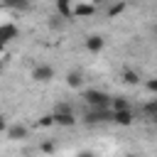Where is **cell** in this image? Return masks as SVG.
<instances>
[{
    "mask_svg": "<svg viewBox=\"0 0 157 157\" xmlns=\"http://www.w3.org/2000/svg\"><path fill=\"white\" fill-rule=\"evenodd\" d=\"M86 49H88V52H101V49H103V37H101V34L86 37Z\"/></svg>",
    "mask_w": 157,
    "mask_h": 157,
    "instance_id": "7",
    "label": "cell"
},
{
    "mask_svg": "<svg viewBox=\"0 0 157 157\" xmlns=\"http://www.w3.org/2000/svg\"><path fill=\"white\" fill-rule=\"evenodd\" d=\"M32 76H34V81H42V83H47V81H52L54 78V69L52 66H37L34 71H32Z\"/></svg>",
    "mask_w": 157,
    "mask_h": 157,
    "instance_id": "3",
    "label": "cell"
},
{
    "mask_svg": "<svg viewBox=\"0 0 157 157\" xmlns=\"http://www.w3.org/2000/svg\"><path fill=\"white\" fill-rule=\"evenodd\" d=\"M66 83H69L71 88H78V86L83 83V78H81L78 71H69V74H66Z\"/></svg>",
    "mask_w": 157,
    "mask_h": 157,
    "instance_id": "9",
    "label": "cell"
},
{
    "mask_svg": "<svg viewBox=\"0 0 157 157\" xmlns=\"http://www.w3.org/2000/svg\"><path fill=\"white\" fill-rule=\"evenodd\" d=\"M17 37V27L15 25H0V42H10V39H15Z\"/></svg>",
    "mask_w": 157,
    "mask_h": 157,
    "instance_id": "6",
    "label": "cell"
},
{
    "mask_svg": "<svg viewBox=\"0 0 157 157\" xmlns=\"http://www.w3.org/2000/svg\"><path fill=\"white\" fill-rule=\"evenodd\" d=\"M155 34H157V25H155Z\"/></svg>",
    "mask_w": 157,
    "mask_h": 157,
    "instance_id": "21",
    "label": "cell"
},
{
    "mask_svg": "<svg viewBox=\"0 0 157 157\" xmlns=\"http://www.w3.org/2000/svg\"><path fill=\"white\" fill-rule=\"evenodd\" d=\"M125 2H128V0H125Z\"/></svg>",
    "mask_w": 157,
    "mask_h": 157,
    "instance_id": "22",
    "label": "cell"
},
{
    "mask_svg": "<svg viewBox=\"0 0 157 157\" xmlns=\"http://www.w3.org/2000/svg\"><path fill=\"white\" fill-rule=\"evenodd\" d=\"M108 120H113V113L108 110V108H91L88 113H86V123H108Z\"/></svg>",
    "mask_w": 157,
    "mask_h": 157,
    "instance_id": "2",
    "label": "cell"
},
{
    "mask_svg": "<svg viewBox=\"0 0 157 157\" xmlns=\"http://www.w3.org/2000/svg\"><path fill=\"white\" fill-rule=\"evenodd\" d=\"M5 130V120H2V115H0V132Z\"/></svg>",
    "mask_w": 157,
    "mask_h": 157,
    "instance_id": "19",
    "label": "cell"
},
{
    "mask_svg": "<svg viewBox=\"0 0 157 157\" xmlns=\"http://www.w3.org/2000/svg\"><path fill=\"white\" fill-rule=\"evenodd\" d=\"M123 10H125V0H120V2H115V5H110V7H108V15L113 17V15H120Z\"/></svg>",
    "mask_w": 157,
    "mask_h": 157,
    "instance_id": "13",
    "label": "cell"
},
{
    "mask_svg": "<svg viewBox=\"0 0 157 157\" xmlns=\"http://www.w3.org/2000/svg\"><path fill=\"white\" fill-rule=\"evenodd\" d=\"M56 10L61 17H69L71 15V0H56Z\"/></svg>",
    "mask_w": 157,
    "mask_h": 157,
    "instance_id": "11",
    "label": "cell"
},
{
    "mask_svg": "<svg viewBox=\"0 0 157 157\" xmlns=\"http://www.w3.org/2000/svg\"><path fill=\"white\" fill-rule=\"evenodd\" d=\"M54 123H56V125H66V128H71V125L76 123V118H74L71 110H54Z\"/></svg>",
    "mask_w": 157,
    "mask_h": 157,
    "instance_id": "4",
    "label": "cell"
},
{
    "mask_svg": "<svg viewBox=\"0 0 157 157\" xmlns=\"http://www.w3.org/2000/svg\"><path fill=\"white\" fill-rule=\"evenodd\" d=\"M2 5L12 7V10H27L29 7V0H2Z\"/></svg>",
    "mask_w": 157,
    "mask_h": 157,
    "instance_id": "12",
    "label": "cell"
},
{
    "mask_svg": "<svg viewBox=\"0 0 157 157\" xmlns=\"http://www.w3.org/2000/svg\"><path fill=\"white\" fill-rule=\"evenodd\" d=\"M74 15H78V17H88V15H93V5H86V2H78V5L74 7Z\"/></svg>",
    "mask_w": 157,
    "mask_h": 157,
    "instance_id": "8",
    "label": "cell"
},
{
    "mask_svg": "<svg viewBox=\"0 0 157 157\" xmlns=\"http://www.w3.org/2000/svg\"><path fill=\"white\" fill-rule=\"evenodd\" d=\"M110 105H113V110H120V108H128V101L125 98H113Z\"/></svg>",
    "mask_w": 157,
    "mask_h": 157,
    "instance_id": "14",
    "label": "cell"
},
{
    "mask_svg": "<svg viewBox=\"0 0 157 157\" xmlns=\"http://www.w3.org/2000/svg\"><path fill=\"white\" fill-rule=\"evenodd\" d=\"M113 123H118V125H130V123H132V113H130V108L113 110Z\"/></svg>",
    "mask_w": 157,
    "mask_h": 157,
    "instance_id": "5",
    "label": "cell"
},
{
    "mask_svg": "<svg viewBox=\"0 0 157 157\" xmlns=\"http://www.w3.org/2000/svg\"><path fill=\"white\" fill-rule=\"evenodd\" d=\"M123 76H125V81H128V83H137V81H140V76H137L135 71H125Z\"/></svg>",
    "mask_w": 157,
    "mask_h": 157,
    "instance_id": "15",
    "label": "cell"
},
{
    "mask_svg": "<svg viewBox=\"0 0 157 157\" xmlns=\"http://www.w3.org/2000/svg\"><path fill=\"white\" fill-rule=\"evenodd\" d=\"M83 98H86V103H88L91 108H108V105H110V101H113L105 91H98V88L86 91V93H83Z\"/></svg>",
    "mask_w": 157,
    "mask_h": 157,
    "instance_id": "1",
    "label": "cell"
},
{
    "mask_svg": "<svg viewBox=\"0 0 157 157\" xmlns=\"http://www.w3.org/2000/svg\"><path fill=\"white\" fill-rule=\"evenodd\" d=\"M7 135H10V140H22V137L27 135V130H25L22 125H12V128L7 130Z\"/></svg>",
    "mask_w": 157,
    "mask_h": 157,
    "instance_id": "10",
    "label": "cell"
},
{
    "mask_svg": "<svg viewBox=\"0 0 157 157\" xmlns=\"http://www.w3.org/2000/svg\"><path fill=\"white\" fill-rule=\"evenodd\" d=\"M147 113L157 120V101H152V103H147Z\"/></svg>",
    "mask_w": 157,
    "mask_h": 157,
    "instance_id": "16",
    "label": "cell"
},
{
    "mask_svg": "<svg viewBox=\"0 0 157 157\" xmlns=\"http://www.w3.org/2000/svg\"><path fill=\"white\" fill-rule=\"evenodd\" d=\"M2 52H5V42H0V54H2Z\"/></svg>",
    "mask_w": 157,
    "mask_h": 157,
    "instance_id": "20",
    "label": "cell"
},
{
    "mask_svg": "<svg viewBox=\"0 0 157 157\" xmlns=\"http://www.w3.org/2000/svg\"><path fill=\"white\" fill-rule=\"evenodd\" d=\"M52 123H54V115H44V118L39 120V125H44V128H49Z\"/></svg>",
    "mask_w": 157,
    "mask_h": 157,
    "instance_id": "17",
    "label": "cell"
},
{
    "mask_svg": "<svg viewBox=\"0 0 157 157\" xmlns=\"http://www.w3.org/2000/svg\"><path fill=\"white\" fill-rule=\"evenodd\" d=\"M147 88H150L152 93H157V78H150V81H147Z\"/></svg>",
    "mask_w": 157,
    "mask_h": 157,
    "instance_id": "18",
    "label": "cell"
}]
</instances>
